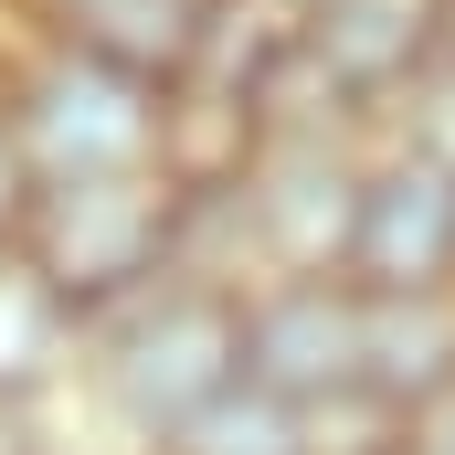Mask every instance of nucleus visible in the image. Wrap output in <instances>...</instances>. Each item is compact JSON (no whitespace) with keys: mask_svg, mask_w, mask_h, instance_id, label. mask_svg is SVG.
<instances>
[{"mask_svg":"<svg viewBox=\"0 0 455 455\" xmlns=\"http://www.w3.org/2000/svg\"><path fill=\"white\" fill-rule=\"evenodd\" d=\"M243 381V349H233V286L212 275H159L138 297L96 307L75 329V381L64 403H85L96 445H127V455H159L212 392Z\"/></svg>","mask_w":455,"mask_h":455,"instance_id":"1","label":"nucleus"},{"mask_svg":"<svg viewBox=\"0 0 455 455\" xmlns=\"http://www.w3.org/2000/svg\"><path fill=\"white\" fill-rule=\"evenodd\" d=\"M148 116L159 85L116 75L96 53H64L0 11V127L32 159V180H96V170H148Z\"/></svg>","mask_w":455,"mask_h":455,"instance_id":"2","label":"nucleus"},{"mask_svg":"<svg viewBox=\"0 0 455 455\" xmlns=\"http://www.w3.org/2000/svg\"><path fill=\"white\" fill-rule=\"evenodd\" d=\"M11 254H21V265L53 286V307H75V329H85L96 307L159 286V275L180 265V202L159 191V170L43 180V191H32V223H21Z\"/></svg>","mask_w":455,"mask_h":455,"instance_id":"3","label":"nucleus"},{"mask_svg":"<svg viewBox=\"0 0 455 455\" xmlns=\"http://www.w3.org/2000/svg\"><path fill=\"white\" fill-rule=\"evenodd\" d=\"M243 381L286 413H329L360 392V286L349 275H254L233 297Z\"/></svg>","mask_w":455,"mask_h":455,"instance_id":"4","label":"nucleus"},{"mask_svg":"<svg viewBox=\"0 0 455 455\" xmlns=\"http://www.w3.org/2000/svg\"><path fill=\"white\" fill-rule=\"evenodd\" d=\"M339 275L360 286V297L455 286V170L445 159H424V148H403V138H371Z\"/></svg>","mask_w":455,"mask_h":455,"instance_id":"5","label":"nucleus"},{"mask_svg":"<svg viewBox=\"0 0 455 455\" xmlns=\"http://www.w3.org/2000/svg\"><path fill=\"white\" fill-rule=\"evenodd\" d=\"M435 64V0H307V75L360 127Z\"/></svg>","mask_w":455,"mask_h":455,"instance_id":"6","label":"nucleus"},{"mask_svg":"<svg viewBox=\"0 0 455 455\" xmlns=\"http://www.w3.org/2000/svg\"><path fill=\"white\" fill-rule=\"evenodd\" d=\"M360 403L392 424H424L455 403V286L360 297Z\"/></svg>","mask_w":455,"mask_h":455,"instance_id":"7","label":"nucleus"},{"mask_svg":"<svg viewBox=\"0 0 455 455\" xmlns=\"http://www.w3.org/2000/svg\"><path fill=\"white\" fill-rule=\"evenodd\" d=\"M254 148H265V107H243L223 85H202V75H170V85H159L148 170H159L170 202H223L233 180L254 170Z\"/></svg>","mask_w":455,"mask_h":455,"instance_id":"8","label":"nucleus"},{"mask_svg":"<svg viewBox=\"0 0 455 455\" xmlns=\"http://www.w3.org/2000/svg\"><path fill=\"white\" fill-rule=\"evenodd\" d=\"M191 11L202 0H11L21 32H43L64 53H96V64L138 75V85H170L191 64Z\"/></svg>","mask_w":455,"mask_h":455,"instance_id":"9","label":"nucleus"},{"mask_svg":"<svg viewBox=\"0 0 455 455\" xmlns=\"http://www.w3.org/2000/svg\"><path fill=\"white\" fill-rule=\"evenodd\" d=\"M297 64H307V0H202L191 11V64L180 75L223 85L243 107H265Z\"/></svg>","mask_w":455,"mask_h":455,"instance_id":"10","label":"nucleus"},{"mask_svg":"<svg viewBox=\"0 0 455 455\" xmlns=\"http://www.w3.org/2000/svg\"><path fill=\"white\" fill-rule=\"evenodd\" d=\"M75 381V307H53V286L0 254V392L11 403H64Z\"/></svg>","mask_w":455,"mask_h":455,"instance_id":"11","label":"nucleus"},{"mask_svg":"<svg viewBox=\"0 0 455 455\" xmlns=\"http://www.w3.org/2000/svg\"><path fill=\"white\" fill-rule=\"evenodd\" d=\"M159 455H318V445H307V413H286L275 392L233 381V392H212Z\"/></svg>","mask_w":455,"mask_h":455,"instance_id":"12","label":"nucleus"},{"mask_svg":"<svg viewBox=\"0 0 455 455\" xmlns=\"http://www.w3.org/2000/svg\"><path fill=\"white\" fill-rule=\"evenodd\" d=\"M0 455H64V403H11L0 392Z\"/></svg>","mask_w":455,"mask_h":455,"instance_id":"13","label":"nucleus"},{"mask_svg":"<svg viewBox=\"0 0 455 455\" xmlns=\"http://www.w3.org/2000/svg\"><path fill=\"white\" fill-rule=\"evenodd\" d=\"M32 191H43V180H32V159L11 148V127H0V254L21 243V223H32Z\"/></svg>","mask_w":455,"mask_h":455,"instance_id":"14","label":"nucleus"},{"mask_svg":"<svg viewBox=\"0 0 455 455\" xmlns=\"http://www.w3.org/2000/svg\"><path fill=\"white\" fill-rule=\"evenodd\" d=\"M435 75H455V0H435Z\"/></svg>","mask_w":455,"mask_h":455,"instance_id":"15","label":"nucleus"},{"mask_svg":"<svg viewBox=\"0 0 455 455\" xmlns=\"http://www.w3.org/2000/svg\"><path fill=\"white\" fill-rule=\"evenodd\" d=\"M424 435H435V445L455 455V403H445V413H424Z\"/></svg>","mask_w":455,"mask_h":455,"instance_id":"16","label":"nucleus"},{"mask_svg":"<svg viewBox=\"0 0 455 455\" xmlns=\"http://www.w3.org/2000/svg\"><path fill=\"white\" fill-rule=\"evenodd\" d=\"M392 455H445V445H435V435H424V424H413V435H403V445H392Z\"/></svg>","mask_w":455,"mask_h":455,"instance_id":"17","label":"nucleus"},{"mask_svg":"<svg viewBox=\"0 0 455 455\" xmlns=\"http://www.w3.org/2000/svg\"><path fill=\"white\" fill-rule=\"evenodd\" d=\"M64 455H127V445H64Z\"/></svg>","mask_w":455,"mask_h":455,"instance_id":"18","label":"nucleus"},{"mask_svg":"<svg viewBox=\"0 0 455 455\" xmlns=\"http://www.w3.org/2000/svg\"><path fill=\"white\" fill-rule=\"evenodd\" d=\"M0 11H11V0H0Z\"/></svg>","mask_w":455,"mask_h":455,"instance_id":"19","label":"nucleus"}]
</instances>
